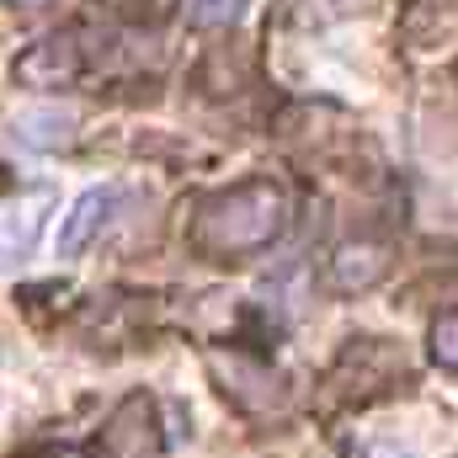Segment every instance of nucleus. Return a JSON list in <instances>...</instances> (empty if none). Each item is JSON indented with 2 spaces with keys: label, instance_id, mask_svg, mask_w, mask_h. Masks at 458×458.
<instances>
[{
  "label": "nucleus",
  "instance_id": "1",
  "mask_svg": "<svg viewBox=\"0 0 458 458\" xmlns=\"http://www.w3.org/2000/svg\"><path fill=\"white\" fill-rule=\"evenodd\" d=\"M288 225V192L277 182H240L229 192H214L198 219H192V245L208 256H256L267 250Z\"/></svg>",
  "mask_w": 458,
  "mask_h": 458
},
{
  "label": "nucleus",
  "instance_id": "10",
  "mask_svg": "<svg viewBox=\"0 0 458 458\" xmlns=\"http://www.w3.org/2000/svg\"><path fill=\"white\" fill-rule=\"evenodd\" d=\"M362 458H416V454H411V448H400V443H373Z\"/></svg>",
  "mask_w": 458,
  "mask_h": 458
},
{
  "label": "nucleus",
  "instance_id": "4",
  "mask_svg": "<svg viewBox=\"0 0 458 458\" xmlns=\"http://www.w3.org/2000/svg\"><path fill=\"white\" fill-rule=\"evenodd\" d=\"M5 139H11L21 155L64 149V144L75 139V113H70V107H21V113L5 117Z\"/></svg>",
  "mask_w": 458,
  "mask_h": 458
},
{
  "label": "nucleus",
  "instance_id": "9",
  "mask_svg": "<svg viewBox=\"0 0 458 458\" xmlns=\"http://www.w3.org/2000/svg\"><path fill=\"white\" fill-rule=\"evenodd\" d=\"M299 5H304L315 21H336V16H352L362 0H299Z\"/></svg>",
  "mask_w": 458,
  "mask_h": 458
},
{
  "label": "nucleus",
  "instance_id": "7",
  "mask_svg": "<svg viewBox=\"0 0 458 458\" xmlns=\"http://www.w3.org/2000/svg\"><path fill=\"white\" fill-rule=\"evenodd\" d=\"M245 5L250 0H187V21L192 27H208V32L214 27H234L245 16Z\"/></svg>",
  "mask_w": 458,
  "mask_h": 458
},
{
  "label": "nucleus",
  "instance_id": "8",
  "mask_svg": "<svg viewBox=\"0 0 458 458\" xmlns=\"http://www.w3.org/2000/svg\"><path fill=\"white\" fill-rule=\"evenodd\" d=\"M432 357H437L448 373H458V310H443V315L432 320Z\"/></svg>",
  "mask_w": 458,
  "mask_h": 458
},
{
  "label": "nucleus",
  "instance_id": "5",
  "mask_svg": "<svg viewBox=\"0 0 458 458\" xmlns=\"http://www.w3.org/2000/svg\"><path fill=\"white\" fill-rule=\"evenodd\" d=\"M48 214H54V192H48V187H38V192H27V198H16V203L0 208V267L21 261V256L38 245Z\"/></svg>",
  "mask_w": 458,
  "mask_h": 458
},
{
  "label": "nucleus",
  "instance_id": "3",
  "mask_svg": "<svg viewBox=\"0 0 458 458\" xmlns=\"http://www.w3.org/2000/svg\"><path fill=\"white\" fill-rule=\"evenodd\" d=\"M81 75V48H75V32H54L43 43H32L21 59H16V81L27 91H59Z\"/></svg>",
  "mask_w": 458,
  "mask_h": 458
},
{
  "label": "nucleus",
  "instance_id": "6",
  "mask_svg": "<svg viewBox=\"0 0 458 458\" xmlns=\"http://www.w3.org/2000/svg\"><path fill=\"white\" fill-rule=\"evenodd\" d=\"M113 208H117V187H91V192L70 208V219L59 225V256H81V250H86V240L107 225V214H113Z\"/></svg>",
  "mask_w": 458,
  "mask_h": 458
},
{
  "label": "nucleus",
  "instance_id": "2",
  "mask_svg": "<svg viewBox=\"0 0 458 458\" xmlns=\"http://www.w3.org/2000/svg\"><path fill=\"white\" fill-rule=\"evenodd\" d=\"M384 272H389V245L384 240H346L326 261V288L352 299V293H368L373 283H384Z\"/></svg>",
  "mask_w": 458,
  "mask_h": 458
},
{
  "label": "nucleus",
  "instance_id": "11",
  "mask_svg": "<svg viewBox=\"0 0 458 458\" xmlns=\"http://www.w3.org/2000/svg\"><path fill=\"white\" fill-rule=\"evenodd\" d=\"M38 458H86L81 448H48V454H38Z\"/></svg>",
  "mask_w": 458,
  "mask_h": 458
}]
</instances>
